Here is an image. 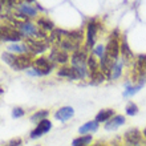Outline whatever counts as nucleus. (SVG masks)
Wrapping results in <instances>:
<instances>
[{
  "label": "nucleus",
  "instance_id": "obj_1",
  "mask_svg": "<svg viewBox=\"0 0 146 146\" xmlns=\"http://www.w3.org/2000/svg\"><path fill=\"white\" fill-rule=\"evenodd\" d=\"M84 38V32L81 29L70 32L64 29H53L50 33V41L54 44V46L61 48L65 52H76L77 49H80Z\"/></svg>",
  "mask_w": 146,
  "mask_h": 146
},
{
  "label": "nucleus",
  "instance_id": "obj_2",
  "mask_svg": "<svg viewBox=\"0 0 146 146\" xmlns=\"http://www.w3.org/2000/svg\"><path fill=\"white\" fill-rule=\"evenodd\" d=\"M86 50L88 48L85 46L82 48L81 46L80 49H77L76 52H73L72 54V58H70V61H72V68L77 72L78 77L80 78H85V77L88 76V53H86Z\"/></svg>",
  "mask_w": 146,
  "mask_h": 146
},
{
  "label": "nucleus",
  "instance_id": "obj_3",
  "mask_svg": "<svg viewBox=\"0 0 146 146\" xmlns=\"http://www.w3.org/2000/svg\"><path fill=\"white\" fill-rule=\"evenodd\" d=\"M102 31V24L98 21L97 19H92L88 24V28H86V33H85V46L90 49L94 46L96 44V40L98 37V33Z\"/></svg>",
  "mask_w": 146,
  "mask_h": 146
},
{
  "label": "nucleus",
  "instance_id": "obj_4",
  "mask_svg": "<svg viewBox=\"0 0 146 146\" xmlns=\"http://www.w3.org/2000/svg\"><path fill=\"white\" fill-rule=\"evenodd\" d=\"M54 62L50 58L46 57H37L32 62V70H29V74H36V76H44L48 74L50 70L53 69Z\"/></svg>",
  "mask_w": 146,
  "mask_h": 146
},
{
  "label": "nucleus",
  "instance_id": "obj_5",
  "mask_svg": "<svg viewBox=\"0 0 146 146\" xmlns=\"http://www.w3.org/2000/svg\"><path fill=\"white\" fill-rule=\"evenodd\" d=\"M17 27H19L20 35L24 36V37H27V38H38V37H42V36H44V33L40 32L38 27L33 25V24L29 23V21L17 23Z\"/></svg>",
  "mask_w": 146,
  "mask_h": 146
},
{
  "label": "nucleus",
  "instance_id": "obj_6",
  "mask_svg": "<svg viewBox=\"0 0 146 146\" xmlns=\"http://www.w3.org/2000/svg\"><path fill=\"white\" fill-rule=\"evenodd\" d=\"M123 139L126 146H146V139L143 138V134L137 129L127 130L123 134Z\"/></svg>",
  "mask_w": 146,
  "mask_h": 146
},
{
  "label": "nucleus",
  "instance_id": "obj_7",
  "mask_svg": "<svg viewBox=\"0 0 146 146\" xmlns=\"http://www.w3.org/2000/svg\"><path fill=\"white\" fill-rule=\"evenodd\" d=\"M21 38L20 32L9 25H0V40L3 41H19Z\"/></svg>",
  "mask_w": 146,
  "mask_h": 146
},
{
  "label": "nucleus",
  "instance_id": "obj_8",
  "mask_svg": "<svg viewBox=\"0 0 146 146\" xmlns=\"http://www.w3.org/2000/svg\"><path fill=\"white\" fill-rule=\"evenodd\" d=\"M25 45H27V49L31 54L42 53V52H45L48 49V44L45 41L38 40V38H27Z\"/></svg>",
  "mask_w": 146,
  "mask_h": 146
},
{
  "label": "nucleus",
  "instance_id": "obj_9",
  "mask_svg": "<svg viewBox=\"0 0 146 146\" xmlns=\"http://www.w3.org/2000/svg\"><path fill=\"white\" fill-rule=\"evenodd\" d=\"M32 54L31 53H23V54H16V58L13 64H12V69L15 70H23L27 69L32 65Z\"/></svg>",
  "mask_w": 146,
  "mask_h": 146
},
{
  "label": "nucleus",
  "instance_id": "obj_10",
  "mask_svg": "<svg viewBox=\"0 0 146 146\" xmlns=\"http://www.w3.org/2000/svg\"><path fill=\"white\" fill-rule=\"evenodd\" d=\"M49 58L53 62H57V64H66V62H68V60H69V54H68V52L62 50L61 48L54 46L53 49L50 50Z\"/></svg>",
  "mask_w": 146,
  "mask_h": 146
},
{
  "label": "nucleus",
  "instance_id": "obj_11",
  "mask_svg": "<svg viewBox=\"0 0 146 146\" xmlns=\"http://www.w3.org/2000/svg\"><path fill=\"white\" fill-rule=\"evenodd\" d=\"M52 127V122L49 119H42L41 122H38V125L36 126V129H33V131H31V138H38L42 134H45L46 131L50 130Z\"/></svg>",
  "mask_w": 146,
  "mask_h": 146
},
{
  "label": "nucleus",
  "instance_id": "obj_12",
  "mask_svg": "<svg viewBox=\"0 0 146 146\" xmlns=\"http://www.w3.org/2000/svg\"><path fill=\"white\" fill-rule=\"evenodd\" d=\"M17 9H19L20 16H23V17H33V16L37 15L36 7H33L29 3H19Z\"/></svg>",
  "mask_w": 146,
  "mask_h": 146
},
{
  "label": "nucleus",
  "instance_id": "obj_13",
  "mask_svg": "<svg viewBox=\"0 0 146 146\" xmlns=\"http://www.w3.org/2000/svg\"><path fill=\"white\" fill-rule=\"evenodd\" d=\"M73 114H74V110L70 106H64V108H60L56 113H54V117L57 119H60L61 122H65L69 118H72Z\"/></svg>",
  "mask_w": 146,
  "mask_h": 146
},
{
  "label": "nucleus",
  "instance_id": "obj_14",
  "mask_svg": "<svg viewBox=\"0 0 146 146\" xmlns=\"http://www.w3.org/2000/svg\"><path fill=\"white\" fill-rule=\"evenodd\" d=\"M125 123V117L121 114H117L114 115L113 118H110L108 122H105V129L106 130H114L117 127H119L121 125Z\"/></svg>",
  "mask_w": 146,
  "mask_h": 146
},
{
  "label": "nucleus",
  "instance_id": "obj_15",
  "mask_svg": "<svg viewBox=\"0 0 146 146\" xmlns=\"http://www.w3.org/2000/svg\"><path fill=\"white\" fill-rule=\"evenodd\" d=\"M119 52H121V54H122L123 60H127V61L133 60V61H134V54H133V52H131L130 48H129V45H127V41H126V38H125V37L121 38Z\"/></svg>",
  "mask_w": 146,
  "mask_h": 146
},
{
  "label": "nucleus",
  "instance_id": "obj_16",
  "mask_svg": "<svg viewBox=\"0 0 146 146\" xmlns=\"http://www.w3.org/2000/svg\"><path fill=\"white\" fill-rule=\"evenodd\" d=\"M57 76L66 77V78H72V80H78V78H80L76 70L73 69L72 66H68V65H64L62 68H60V69L57 70Z\"/></svg>",
  "mask_w": 146,
  "mask_h": 146
},
{
  "label": "nucleus",
  "instance_id": "obj_17",
  "mask_svg": "<svg viewBox=\"0 0 146 146\" xmlns=\"http://www.w3.org/2000/svg\"><path fill=\"white\" fill-rule=\"evenodd\" d=\"M114 117V110L113 109H102L97 113L96 115V121L98 123L100 122H108L110 118Z\"/></svg>",
  "mask_w": 146,
  "mask_h": 146
},
{
  "label": "nucleus",
  "instance_id": "obj_18",
  "mask_svg": "<svg viewBox=\"0 0 146 146\" xmlns=\"http://www.w3.org/2000/svg\"><path fill=\"white\" fill-rule=\"evenodd\" d=\"M97 129H98V122L94 119V121H89V122L84 123V125L78 129V131H80V134L86 135L88 133H90V131H92V133L93 131H96Z\"/></svg>",
  "mask_w": 146,
  "mask_h": 146
},
{
  "label": "nucleus",
  "instance_id": "obj_19",
  "mask_svg": "<svg viewBox=\"0 0 146 146\" xmlns=\"http://www.w3.org/2000/svg\"><path fill=\"white\" fill-rule=\"evenodd\" d=\"M122 66H123V60L119 58L118 61H115V64L111 68V73H110V80H117L121 73H122Z\"/></svg>",
  "mask_w": 146,
  "mask_h": 146
},
{
  "label": "nucleus",
  "instance_id": "obj_20",
  "mask_svg": "<svg viewBox=\"0 0 146 146\" xmlns=\"http://www.w3.org/2000/svg\"><path fill=\"white\" fill-rule=\"evenodd\" d=\"M90 142H92V135L86 134V135H81V137L74 139L72 146H89Z\"/></svg>",
  "mask_w": 146,
  "mask_h": 146
},
{
  "label": "nucleus",
  "instance_id": "obj_21",
  "mask_svg": "<svg viewBox=\"0 0 146 146\" xmlns=\"http://www.w3.org/2000/svg\"><path fill=\"white\" fill-rule=\"evenodd\" d=\"M37 25H38V28H42V29H45V31L53 29V23H52L49 19H46V17H40V19L37 20Z\"/></svg>",
  "mask_w": 146,
  "mask_h": 146
},
{
  "label": "nucleus",
  "instance_id": "obj_22",
  "mask_svg": "<svg viewBox=\"0 0 146 146\" xmlns=\"http://www.w3.org/2000/svg\"><path fill=\"white\" fill-rule=\"evenodd\" d=\"M8 50H11V52H17L19 54H23V53H27L28 52L25 44H11V45L8 46Z\"/></svg>",
  "mask_w": 146,
  "mask_h": 146
},
{
  "label": "nucleus",
  "instance_id": "obj_23",
  "mask_svg": "<svg viewBox=\"0 0 146 146\" xmlns=\"http://www.w3.org/2000/svg\"><path fill=\"white\" fill-rule=\"evenodd\" d=\"M49 114V111L48 110H38L36 111L35 114L31 115V121H33V122H41L42 119H46V115Z\"/></svg>",
  "mask_w": 146,
  "mask_h": 146
},
{
  "label": "nucleus",
  "instance_id": "obj_24",
  "mask_svg": "<svg viewBox=\"0 0 146 146\" xmlns=\"http://www.w3.org/2000/svg\"><path fill=\"white\" fill-rule=\"evenodd\" d=\"M141 86H142V82H141V84H137V85H133V86H127V89L123 92V96L125 97L133 96L134 93H137L139 89H141Z\"/></svg>",
  "mask_w": 146,
  "mask_h": 146
},
{
  "label": "nucleus",
  "instance_id": "obj_25",
  "mask_svg": "<svg viewBox=\"0 0 146 146\" xmlns=\"http://www.w3.org/2000/svg\"><path fill=\"white\" fill-rule=\"evenodd\" d=\"M1 58H3L4 62H7L9 66H12V64H13V61H15V58H16V54H11V53H7V52H3V53H1Z\"/></svg>",
  "mask_w": 146,
  "mask_h": 146
},
{
  "label": "nucleus",
  "instance_id": "obj_26",
  "mask_svg": "<svg viewBox=\"0 0 146 146\" xmlns=\"http://www.w3.org/2000/svg\"><path fill=\"white\" fill-rule=\"evenodd\" d=\"M126 114L127 115H135L137 113H138V106L134 104V102H129V104L126 105Z\"/></svg>",
  "mask_w": 146,
  "mask_h": 146
},
{
  "label": "nucleus",
  "instance_id": "obj_27",
  "mask_svg": "<svg viewBox=\"0 0 146 146\" xmlns=\"http://www.w3.org/2000/svg\"><path fill=\"white\" fill-rule=\"evenodd\" d=\"M93 53L96 54L97 57L101 60V58L104 57V54H105V45H102V44L96 45V46H94V49H93Z\"/></svg>",
  "mask_w": 146,
  "mask_h": 146
},
{
  "label": "nucleus",
  "instance_id": "obj_28",
  "mask_svg": "<svg viewBox=\"0 0 146 146\" xmlns=\"http://www.w3.org/2000/svg\"><path fill=\"white\" fill-rule=\"evenodd\" d=\"M24 115V110L21 108H15L12 110V117L13 118H20V117H23Z\"/></svg>",
  "mask_w": 146,
  "mask_h": 146
},
{
  "label": "nucleus",
  "instance_id": "obj_29",
  "mask_svg": "<svg viewBox=\"0 0 146 146\" xmlns=\"http://www.w3.org/2000/svg\"><path fill=\"white\" fill-rule=\"evenodd\" d=\"M20 145H21V139L16 138V139H12L11 142L8 143V145H5V146H20Z\"/></svg>",
  "mask_w": 146,
  "mask_h": 146
},
{
  "label": "nucleus",
  "instance_id": "obj_30",
  "mask_svg": "<svg viewBox=\"0 0 146 146\" xmlns=\"http://www.w3.org/2000/svg\"><path fill=\"white\" fill-rule=\"evenodd\" d=\"M89 146H106V145L102 142H97V143H93V145H89Z\"/></svg>",
  "mask_w": 146,
  "mask_h": 146
},
{
  "label": "nucleus",
  "instance_id": "obj_31",
  "mask_svg": "<svg viewBox=\"0 0 146 146\" xmlns=\"http://www.w3.org/2000/svg\"><path fill=\"white\" fill-rule=\"evenodd\" d=\"M142 134H143V137H145V139H146V129H145V130H143V133H142Z\"/></svg>",
  "mask_w": 146,
  "mask_h": 146
},
{
  "label": "nucleus",
  "instance_id": "obj_32",
  "mask_svg": "<svg viewBox=\"0 0 146 146\" xmlns=\"http://www.w3.org/2000/svg\"><path fill=\"white\" fill-rule=\"evenodd\" d=\"M114 146H123V145H119V143H114Z\"/></svg>",
  "mask_w": 146,
  "mask_h": 146
}]
</instances>
